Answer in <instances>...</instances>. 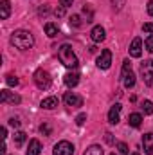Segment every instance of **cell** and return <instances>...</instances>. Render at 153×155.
Masks as SVG:
<instances>
[{
  "label": "cell",
  "instance_id": "20",
  "mask_svg": "<svg viewBox=\"0 0 153 155\" xmlns=\"http://www.w3.org/2000/svg\"><path fill=\"white\" fill-rule=\"evenodd\" d=\"M25 139H27V134L25 132H16L15 134V144L16 146H22L25 143Z\"/></svg>",
  "mask_w": 153,
  "mask_h": 155
},
{
  "label": "cell",
  "instance_id": "1",
  "mask_svg": "<svg viewBox=\"0 0 153 155\" xmlns=\"http://www.w3.org/2000/svg\"><path fill=\"white\" fill-rule=\"evenodd\" d=\"M11 41H13V45H15L16 49H20V51H27V49H31V47L34 45L33 35H31L29 31H24V29L15 31L13 36H11Z\"/></svg>",
  "mask_w": 153,
  "mask_h": 155
},
{
  "label": "cell",
  "instance_id": "30",
  "mask_svg": "<svg viewBox=\"0 0 153 155\" xmlns=\"http://www.w3.org/2000/svg\"><path fill=\"white\" fill-rule=\"evenodd\" d=\"M40 132H41V134H50V128H49L47 124H41V126H40Z\"/></svg>",
  "mask_w": 153,
  "mask_h": 155
},
{
  "label": "cell",
  "instance_id": "23",
  "mask_svg": "<svg viewBox=\"0 0 153 155\" xmlns=\"http://www.w3.org/2000/svg\"><path fill=\"white\" fill-rule=\"evenodd\" d=\"M5 83H7L9 87H16V85H18V79H16V76L9 74V76H5Z\"/></svg>",
  "mask_w": 153,
  "mask_h": 155
},
{
  "label": "cell",
  "instance_id": "36",
  "mask_svg": "<svg viewBox=\"0 0 153 155\" xmlns=\"http://www.w3.org/2000/svg\"><path fill=\"white\" fill-rule=\"evenodd\" d=\"M132 155H141V153H132Z\"/></svg>",
  "mask_w": 153,
  "mask_h": 155
},
{
  "label": "cell",
  "instance_id": "11",
  "mask_svg": "<svg viewBox=\"0 0 153 155\" xmlns=\"http://www.w3.org/2000/svg\"><path fill=\"white\" fill-rule=\"evenodd\" d=\"M90 36H92V40L97 43V41H103V40L106 38V33H105V29H103L101 25H96V27L90 31Z\"/></svg>",
  "mask_w": 153,
  "mask_h": 155
},
{
  "label": "cell",
  "instance_id": "5",
  "mask_svg": "<svg viewBox=\"0 0 153 155\" xmlns=\"http://www.w3.org/2000/svg\"><path fill=\"white\" fill-rule=\"evenodd\" d=\"M52 155H74V144H70L69 141H60L54 146Z\"/></svg>",
  "mask_w": 153,
  "mask_h": 155
},
{
  "label": "cell",
  "instance_id": "18",
  "mask_svg": "<svg viewBox=\"0 0 153 155\" xmlns=\"http://www.w3.org/2000/svg\"><path fill=\"white\" fill-rule=\"evenodd\" d=\"M122 83H124L126 88H132V87L135 85V74H133L132 71H130L128 74H124V76H122Z\"/></svg>",
  "mask_w": 153,
  "mask_h": 155
},
{
  "label": "cell",
  "instance_id": "14",
  "mask_svg": "<svg viewBox=\"0 0 153 155\" xmlns=\"http://www.w3.org/2000/svg\"><path fill=\"white\" fill-rule=\"evenodd\" d=\"M41 152V144H40L38 139H33L29 143V148H27V155H40Z\"/></svg>",
  "mask_w": 153,
  "mask_h": 155
},
{
  "label": "cell",
  "instance_id": "24",
  "mask_svg": "<svg viewBox=\"0 0 153 155\" xmlns=\"http://www.w3.org/2000/svg\"><path fill=\"white\" fill-rule=\"evenodd\" d=\"M144 47H146V51H148V52H153V35H150V36L146 38Z\"/></svg>",
  "mask_w": 153,
  "mask_h": 155
},
{
  "label": "cell",
  "instance_id": "6",
  "mask_svg": "<svg viewBox=\"0 0 153 155\" xmlns=\"http://www.w3.org/2000/svg\"><path fill=\"white\" fill-rule=\"evenodd\" d=\"M63 101H65V105L70 107V108H79V107H83V97L77 96V94H74V92H67V94L63 96Z\"/></svg>",
  "mask_w": 153,
  "mask_h": 155
},
{
  "label": "cell",
  "instance_id": "7",
  "mask_svg": "<svg viewBox=\"0 0 153 155\" xmlns=\"http://www.w3.org/2000/svg\"><path fill=\"white\" fill-rule=\"evenodd\" d=\"M110 65H112V52L108 49H105L101 52V56L97 58V67L103 69V71H106V69H110Z\"/></svg>",
  "mask_w": 153,
  "mask_h": 155
},
{
  "label": "cell",
  "instance_id": "17",
  "mask_svg": "<svg viewBox=\"0 0 153 155\" xmlns=\"http://www.w3.org/2000/svg\"><path fill=\"white\" fill-rule=\"evenodd\" d=\"M141 123H142V116H141V114H130V117H128V124H130V126L139 128Z\"/></svg>",
  "mask_w": 153,
  "mask_h": 155
},
{
  "label": "cell",
  "instance_id": "31",
  "mask_svg": "<svg viewBox=\"0 0 153 155\" xmlns=\"http://www.w3.org/2000/svg\"><path fill=\"white\" fill-rule=\"evenodd\" d=\"M105 139H106V143H108V144H114V137H112V134H110V132L105 135Z\"/></svg>",
  "mask_w": 153,
  "mask_h": 155
},
{
  "label": "cell",
  "instance_id": "26",
  "mask_svg": "<svg viewBox=\"0 0 153 155\" xmlns=\"http://www.w3.org/2000/svg\"><path fill=\"white\" fill-rule=\"evenodd\" d=\"M85 121H86V114H79V116L76 117V124H77V126H83V124H85Z\"/></svg>",
  "mask_w": 153,
  "mask_h": 155
},
{
  "label": "cell",
  "instance_id": "3",
  "mask_svg": "<svg viewBox=\"0 0 153 155\" xmlns=\"http://www.w3.org/2000/svg\"><path fill=\"white\" fill-rule=\"evenodd\" d=\"M50 74L47 72V71H43V69H38L36 72H34V83H36V87L41 88V90H47L49 87H50Z\"/></svg>",
  "mask_w": 153,
  "mask_h": 155
},
{
  "label": "cell",
  "instance_id": "4",
  "mask_svg": "<svg viewBox=\"0 0 153 155\" xmlns=\"http://www.w3.org/2000/svg\"><path fill=\"white\" fill-rule=\"evenodd\" d=\"M141 74L146 85H153V60H146L141 65Z\"/></svg>",
  "mask_w": 153,
  "mask_h": 155
},
{
  "label": "cell",
  "instance_id": "27",
  "mask_svg": "<svg viewBox=\"0 0 153 155\" xmlns=\"http://www.w3.org/2000/svg\"><path fill=\"white\" fill-rule=\"evenodd\" d=\"M142 31H144V33H148V35H153V24H150V22H148V24H144V25H142Z\"/></svg>",
  "mask_w": 153,
  "mask_h": 155
},
{
  "label": "cell",
  "instance_id": "21",
  "mask_svg": "<svg viewBox=\"0 0 153 155\" xmlns=\"http://www.w3.org/2000/svg\"><path fill=\"white\" fill-rule=\"evenodd\" d=\"M85 155H103V148H101V146H97V144H94V146L86 148Z\"/></svg>",
  "mask_w": 153,
  "mask_h": 155
},
{
  "label": "cell",
  "instance_id": "13",
  "mask_svg": "<svg viewBox=\"0 0 153 155\" xmlns=\"http://www.w3.org/2000/svg\"><path fill=\"white\" fill-rule=\"evenodd\" d=\"M9 15H11V4H9V0H0V18L5 20V18H9Z\"/></svg>",
  "mask_w": 153,
  "mask_h": 155
},
{
  "label": "cell",
  "instance_id": "19",
  "mask_svg": "<svg viewBox=\"0 0 153 155\" xmlns=\"http://www.w3.org/2000/svg\"><path fill=\"white\" fill-rule=\"evenodd\" d=\"M45 35H47L49 38H54V36L58 35V27H56L54 24H50V22L45 24Z\"/></svg>",
  "mask_w": 153,
  "mask_h": 155
},
{
  "label": "cell",
  "instance_id": "22",
  "mask_svg": "<svg viewBox=\"0 0 153 155\" xmlns=\"http://www.w3.org/2000/svg\"><path fill=\"white\" fill-rule=\"evenodd\" d=\"M141 108L144 110V114H148V116H151L153 114V103L150 99H146V101H142V105H141Z\"/></svg>",
  "mask_w": 153,
  "mask_h": 155
},
{
  "label": "cell",
  "instance_id": "9",
  "mask_svg": "<svg viewBox=\"0 0 153 155\" xmlns=\"http://www.w3.org/2000/svg\"><path fill=\"white\" fill-rule=\"evenodd\" d=\"M0 101L2 103H20L22 99H20V96H16V94H11L9 90H2L0 92Z\"/></svg>",
  "mask_w": 153,
  "mask_h": 155
},
{
  "label": "cell",
  "instance_id": "12",
  "mask_svg": "<svg viewBox=\"0 0 153 155\" xmlns=\"http://www.w3.org/2000/svg\"><path fill=\"white\" fill-rule=\"evenodd\" d=\"M142 146L148 155H153V134H146L142 137Z\"/></svg>",
  "mask_w": 153,
  "mask_h": 155
},
{
  "label": "cell",
  "instance_id": "33",
  "mask_svg": "<svg viewBox=\"0 0 153 155\" xmlns=\"http://www.w3.org/2000/svg\"><path fill=\"white\" fill-rule=\"evenodd\" d=\"M148 13H150V15L153 16V0L150 2V4H148Z\"/></svg>",
  "mask_w": 153,
  "mask_h": 155
},
{
  "label": "cell",
  "instance_id": "29",
  "mask_svg": "<svg viewBox=\"0 0 153 155\" xmlns=\"http://www.w3.org/2000/svg\"><path fill=\"white\" fill-rule=\"evenodd\" d=\"M9 124H11L13 128H18V126H20V121H18L16 117H11V119H9Z\"/></svg>",
  "mask_w": 153,
  "mask_h": 155
},
{
  "label": "cell",
  "instance_id": "32",
  "mask_svg": "<svg viewBox=\"0 0 153 155\" xmlns=\"http://www.w3.org/2000/svg\"><path fill=\"white\" fill-rule=\"evenodd\" d=\"M60 2H61V5H63V7H67V5H72V2H74V0H60Z\"/></svg>",
  "mask_w": 153,
  "mask_h": 155
},
{
  "label": "cell",
  "instance_id": "28",
  "mask_svg": "<svg viewBox=\"0 0 153 155\" xmlns=\"http://www.w3.org/2000/svg\"><path fill=\"white\" fill-rule=\"evenodd\" d=\"M70 25H74V27H79V25H81V22H79V16H77V15H74V16L70 18Z\"/></svg>",
  "mask_w": 153,
  "mask_h": 155
},
{
  "label": "cell",
  "instance_id": "15",
  "mask_svg": "<svg viewBox=\"0 0 153 155\" xmlns=\"http://www.w3.org/2000/svg\"><path fill=\"white\" fill-rule=\"evenodd\" d=\"M58 107V99L56 97H45L43 101H41V108H45V110H52V108H56Z\"/></svg>",
  "mask_w": 153,
  "mask_h": 155
},
{
  "label": "cell",
  "instance_id": "25",
  "mask_svg": "<svg viewBox=\"0 0 153 155\" xmlns=\"http://www.w3.org/2000/svg\"><path fill=\"white\" fill-rule=\"evenodd\" d=\"M117 150H119L121 155H128V144H126V143H119V144H117Z\"/></svg>",
  "mask_w": 153,
  "mask_h": 155
},
{
  "label": "cell",
  "instance_id": "16",
  "mask_svg": "<svg viewBox=\"0 0 153 155\" xmlns=\"http://www.w3.org/2000/svg\"><path fill=\"white\" fill-rule=\"evenodd\" d=\"M77 83H79V74H77V72H69V74H65V85L76 87Z\"/></svg>",
  "mask_w": 153,
  "mask_h": 155
},
{
  "label": "cell",
  "instance_id": "34",
  "mask_svg": "<svg viewBox=\"0 0 153 155\" xmlns=\"http://www.w3.org/2000/svg\"><path fill=\"white\" fill-rule=\"evenodd\" d=\"M63 13H65V11H63V7H61V9H56V15H58V16H61Z\"/></svg>",
  "mask_w": 153,
  "mask_h": 155
},
{
  "label": "cell",
  "instance_id": "2",
  "mask_svg": "<svg viewBox=\"0 0 153 155\" xmlns=\"http://www.w3.org/2000/svg\"><path fill=\"white\" fill-rule=\"evenodd\" d=\"M58 58H60V61H61L65 67H69V69H76L77 67V58H76V54H74V51H72V47H70L69 43H63V45L58 49Z\"/></svg>",
  "mask_w": 153,
  "mask_h": 155
},
{
  "label": "cell",
  "instance_id": "37",
  "mask_svg": "<svg viewBox=\"0 0 153 155\" xmlns=\"http://www.w3.org/2000/svg\"><path fill=\"white\" fill-rule=\"evenodd\" d=\"M112 155H115V153H112Z\"/></svg>",
  "mask_w": 153,
  "mask_h": 155
},
{
  "label": "cell",
  "instance_id": "10",
  "mask_svg": "<svg viewBox=\"0 0 153 155\" xmlns=\"http://www.w3.org/2000/svg\"><path fill=\"white\" fill-rule=\"evenodd\" d=\"M121 105L119 103H115L114 107L110 108V112H108V121L112 123V124H117L119 123V119H121Z\"/></svg>",
  "mask_w": 153,
  "mask_h": 155
},
{
  "label": "cell",
  "instance_id": "35",
  "mask_svg": "<svg viewBox=\"0 0 153 155\" xmlns=\"http://www.w3.org/2000/svg\"><path fill=\"white\" fill-rule=\"evenodd\" d=\"M2 137H4V139L7 137V130H5V128H2Z\"/></svg>",
  "mask_w": 153,
  "mask_h": 155
},
{
  "label": "cell",
  "instance_id": "8",
  "mask_svg": "<svg viewBox=\"0 0 153 155\" xmlns=\"http://www.w3.org/2000/svg\"><path fill=\"white\" fill-rule=\"evenodd\" d=\"M141 54H142V40L135 38L133 41H132V45H130V56L141 58Z\"/></svg>",
  "mask_w": 153,
  "mask_h": 155
}]
</instances>
